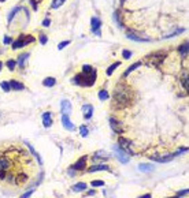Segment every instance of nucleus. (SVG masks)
Masks as SVG:
<instances>
[{"instance_id":"f257e3e1","label":"nucleus","mask_w":189,"mask_h":198,"mask_svg":"<svg viewBox=\"0 0 189 198\" xmlns=\"http://www.w3.org/2000/svg\"><path fill=\"white\" fill-rule=\"evenodd\" d=\"M32 165L30 157L23 149L8 145L0 148V171L7 173L6 179L11 183L22 172H29L27 168Z\"/></svg>"},{"instance_id":"f03ea898","label":"nucleus","mask_w":189,"mask_h":198,"mask_svg":"<svg viewBox=\"0 0 189 198\" xmlns=\"http://www.w3.org/2000/svg\"><path fill=\"white\" fill-rule=\"evenodd\" d=\"M115 100L118 103H129L130 101V90L125 86H121L115 89V94H114Z\"/></svg>"},{"instance_id":"7ed1b4c3","label":"nucleus","mask_w":189,"mask_h":198,"mask_svg":"<svg viewBox=\"0 0 189 198\" xmlns=\"http://www.w3.org/2000/svg\"><path fill=\"white\" fill-rule=\"evenodd\" d=\"M126 37L129 40H133V41H139V43H143V41H151V38L147 37V36H143L140 33H134V31H127Z\"/></svg>"},{"instance_id":"20e7f679","label":"nucleus","mask_w":189,"mask_h":198,"mask_svg":"<svg viewBox=\"0 0 189 198\" xmlns=\"http://www.w3.org/2000/svg\"><path fill=\"white\" fill-rule=\"evenodd\" d=\"M119 146L121 149L126 152V153H129V156L133 155V150H132V142L129 141V139H126V138H119Z\"/></svg>"},{"instance_id":"39448f33","label":"nucleus","mask_w":189,"mask_h":198,"mask_svg":"<svg viewBox=\"0 0 189 198\" xmlns=\"http://www.w3.org/2000/svg\"><path fill=\"white\" fill-rule=\"evenodd\" d=\"M100 25H101V22H100V19L99 18H92V31H93L96 36H100Z\"/></svg>"},{"instance_id":"423d86ee","label":"nucleus","mask_w":189,"mask_h":198,"mask_svg":"<svg viewBox=\"0 0 189 198\" xmlns=\"http://www.w3.org/2000/svg\"><path fill=\"white\" fill-rule=\"evenodd\" d=\"M62 124H63V127H64L66 130H69V131L74 130V124L70 122L69 115H62Z\"/></svg>"},{"instance_id":"0eeeda50","label":"nucleus","mask_w":189,"mask_h":198,"mask_svg":"<svg viewBox=\"0 0 189 198\" xmlns=\"http://www.w3.org/2000/svg\"><path fill=\"white\" fill-rule=\"evenodd\" d=\"M115 152H117V157H118V159H119L121 160V163H123V164H126V163H127V161H129V155H126V152H123V150H122V149H118L117 148V146H115Z\"/></svg>"},{"instance_id":"6e6552de","label":"nucleus","mask_w":189,"mask_h":198,"mask_svg":"<svg viewBox=\"0 0 189 198\" xmlns=\"http://www.w3.org/2000/svg\"><path fill=\"white\" fill-rule=\"evenodd\" d=\"M110 126H111V129L114 130V133H117V134H121L122 133V126L118 120H115V119H110Z\"/></svg>"},{"instance_id":"1a4fd4ad","label":"nucleus","mask_w":189,"mask_h":198,"mask_svg":"<svg viewBox=\"0 0 189 198\" xmlns=\"http://www.w3.org/2000/svg\"><path fill=\"white\" fill-rule=\"evenodd\" d=\"M60 107H62L63 115H69L70 112H71V104H70L69 100H63L62 103H60Z\"/></svg>"},{"instance_id":"9d476101","label":"nucleus","mask_w":189,"mask_h":198,"mask_svg":"<svg viewBox=\"0 0 189 198\" xmlns=\"http://www.w3.org/2000/svg\"><path fill=\"white\" fill-rule=\"evenodd\" d=\"M96 171H110V167L106 164H96L89 168V172H96Z\"/></svg>"},{"instance_id":"9b49d317","label":"nucleus","mask_w":189,"mask_h":198,"mask_svg":"<svg viewBox=\"0 0 189 198\" xmlns=\"http://www.w3.org/2000/svg\"><path fill=\"white\" fill-rule=\"evenodd\" d=\"M92 109H93V107L88 104V105H84L82 107V112H84V118L85 119H90L92 118Z\"/></svg>"},{"instance_id":"f8f14e48","label":"nucleus","mask_w":189,"mask_h":198,"mask_svg":"<svg viewBox=\"0 0 189 198\" xmlns=\"http://www.w3.org/2000/svg\"><path fill=\"white\" fill-rule=\"evenodd\" d=\"M94 160H108L110 159V155H108L107 152H104V150H99V152H96L94 153Z\"/></svg>"},{"instance_id":"ddd939ff","label":"nucleus","mask_w":189,"mask_h":198,"mask_svg":"<svg viewBox=\"0 0 189 198\" xmlns=\"http://www.w3.org/2000/svg\"><path fill=\"white\" fill-rule=\"evenodd\" d=\"M86 159H88L86 156L81 157V159L73 165V168H74V169H84V168H85V164H86Z\"/></svg>"},{"instance_id":"4468645a","label":"nucleus","mask_w":189,"mask_h":198,"mask_svg":"<svg viewBox=\"0 0 189 198\" xmlns=\"http://www.w3.org/2000/svg\"><path fill=\"white\" fill-rule=\"evenodd\" d=\"M10 83V87L13 89V90H22L23 89V83H21V82H18V81H11V82H8Z\"/></svg>"},{"instance_id":"2eb2a0df","label":"nucleus","mask_w":189,"mask_h":198,"mask_svg":"<svg viewBox=\"0 0 189 198\" xmlns=\"http://www.w3.org/2000/svg\"><path fill=\"white\" fill-rule=\"evenodd\" d=\"M43 124H44L45 127H50L51 124H52V119H51V113L50 112H45L44 115H43Z\"/></svg>"},{"instance_id":"dca6fc26","label":"nucleus","mask_w":189,"mask_h":198,"mask_svg":"<svg viewBox=\"0 0 189 198\" xmlns=\"http://www.w3.org/2000/svg\"><path fill=\"white\" fill-rule=\"evenodd\" d=\"M88 186H86V183H84V182H80V183H76V185L73 186V191H84L85 189H86Z\"/></svg>"},{"instance_id":"f3484780","label":"nucleus","mask_w":189,"mask_h":198,"mask_svg":"<svg viewBox=\"0 0 189 198\" xmlns=\"http://www.w3.org/2000/svg\"><path fill=\"white\" fill-rule=\"evenodd\" d=\"M56 83V79L54 78V77H48V78H45L44 81H43V85L47 87H51V86H54Z\"/></svg>"},{"instance_id":"a211bd4d","label":"nucleus","mask_w":189,"mask_h":198,"mask_svg":"<svg viewBox=\"0 0 189 198\" xmlns=\"http://www.w3.org/2000/svg\"><path fill=\"white\" fill-rule=\"evenodd\" d=\"M23 38H25V37H23V34H22V36H19V38L15 41V43H14L13 49H18V48H22V47H23Z\"/></svg>"},{"instance_id":"6ab92c4d","label":"nucleus","mask_w":189,"mask_h":198,"mask_svg":"<svg viewBox=\"0 0 189 198\" xmlns=\"http://www.w3.org/2000/svg\"><path fill=\"white\" fill-rule=\"evenodd\" d=\"M139 169L141 172H149V171L153 169V165H149V164H140Z\"/></svg>"},{"instance_id":"aec40b11","label":"nucleus","mask_w":189,"mask_h":198,"mask_svg":"<svg viewBox=\"0 0 189 198\" xmlns=\"http://www.w3.org/2000/svg\"><path fill=\"white\" fill-rule=\"evenodd\" d=\"M180 53H181V56L182 57H185V56H188V43H185L181 45V48H180Z\"/></svg>"},{"instance_id":"412c9836","label":"nucleus","mask_w":189,"mask_h":198,"mask_svg":"<svg viewBox=\"0 0 189 198\" xmlns=\"http://www.w3.org/2000/svg\"><path fill=\"white\" fill-rule=\"evenodd\" d=\"M108 97H110V94L107 93V90H104V89H103V90H100V92H99V99H100L101 101L108 100Z\"/></svg>"},{"instance_id":"4be33fe9","label":"nucleus","mask_w":189,"mask_h":198,"mask_svg":"<svg viewBox=\"0 0 189 198\" xmlns=\"http://www.w3.org/2000/svg\"><path fill=\"white\" fill-rule=\"evenodd\" d=\"M29 57V53H23V55H21L18 57V63H19V66L22 67L23 64H25V62H26V59Z\"/></svg>"},{"instance_id":"5701e85b","label":"nucleus","mask_w":189,"mask_h":198,"mask_svg":"<svg viewBox=\"0 0 189 198\" xmlns=\"http://www.w3.org/2000/svg\"><path fill=\"white\" fill-rule=\"evenodd\" d=\"M140 66H141V63H140V62L134 63L133 66H130V67L127 68V71H126V73H125V77H126V75H129V74H130V73H132V71H134V70H136V68H137V67H140Z\"/></svg>"},{"instance_id":"b1692460","label":"nucleus","mask_w":189,"mask_h":198,"mask_svg":"<svg viewBox=\"0 0 189 198\" xmlns=\"http://www.w3.org/2000/svg\"><path fill=\"white\" fill-rule=\"evenodd\" d=\"M119 64H121L119 62H115L114 64H111V66H110V67L107 68V75H111V74H113V73H114V70H115V68L118 67Z\"/></svg>"},{"instance_id":"393cba45","label":"nucleus","mask_w":189,"mask_h":198,"mask_svg":"<svg viewBox=\"0 0 189 198\" xmlns=\"http://www.w3.org/2000/svg\"><path fill=\"white\" fill-rule=\"evenodd\" d=\"M30 43H34V37L33 36H27V37L23 38V47H26L27 44H30Z\"/></svg>"},{"instance_id":"a878e982","label":"nucleus","mask_w":189,"mask_h":198,"mask_svg":"<svg viewBox=\"0 0 189 198\" xmlns=\"http://www.w3.org/2000/svg\"><path fill=\"white\" fill-rule=\"evenodd\" d=\"M182 86L185 87V89H188V87H189V83H188V73H186V74L182 77Z\"/></svg>"},{"instance_id":"bb28decb","label":"nucleus","mask_w":189,"mask_h":198,"mask_svg":"<svg viewBox=\"0 0 189 198\" xmlns=\"http://www.w3.org/2000/svg\"><path fill=\"white\" fill-rule=\"evenodd\" d=\"M0 86H1V89H3L4 92H8V90L11 89V87H10V83H8V82H1V83H0Z\"/></svg>"},{"instance_id":"cd10ccee","label":"nucleus","mask_w":189,"mask_h":198,"mask_svg":"<svg viewBox=\"0 0 189 198\" xmlns=\"http://www.w3.org/2000/svg\"><path fill=\"white\" fill-rule=\"evenodd\" d=\"M80 131H81V135L82 137H88V129H86V126H81L80 127Z\"/></svg>"},{"instance_id":"c85d7f7f","label":"nucleus","mask_w":189,"mask_h":198,"mask_svg":"<svg viewBox=\"0 0 189 198\" xmlns=\"http://www.w3.org/2000/svg\"><path fill=\"white\" fill-rule=\"evenodd\" d=\"M15 64H17V62H15V60H8V62H7V67L13 71L14 68H15Z\"/></svg>"},{"instance_id":"c756f323","label":"nucleus","mask_w":189,"mask_h":198,"mask_svg":"<svg viewBox=\"0 0 189 198\" xmlns=\"http://www.w3.org/2000/svg\"><path fill=\"white\" fill-rule=\"evenodd\" d=\"M82 70H84V73H92V71H93L89 64H84V66H82Z\"/></svg>"},{"instance_id":"7c9ffc66","label":"nucleus","mask_w":189,"mask_h":198,"mask_svg":"<svg viewBox=\"0 0 189 198\" xmlns=\"http://www.w3.org/2000/svg\"><path fill=\"white\" fill-rule=\"evenodd\" d=\"M62 4H63V0H56V1L52 3V8H58V7H60Z\"/></svg>"},{"instance_id":"2f4dec72","label":"nucleus","mask_w":189,"mask_h":198,"mask_svg":"<svg viewBox=\"0 0 189 198\" xmlns=\"http://www.w3.org/2000/svg\"><path fill=\"white\" fill-rule=\"evenodd\" d=\"M90 185L94 186V187H97V186H104V182H103V180H93Z\"/></svg>"},{"instance_id":"473e14b6","label":"nucleus","mask_w":189,"mask_h":198,"mask_svg":"<svg viewBox=\"0 0 189 198\" xmlns=\"http://www.w3.org/2000/svg\"><path fill=\"white\" fill-rule=\"evenodd\" d=\"M69 44H70V41H62V43L58 45V48H59V49H63V48H64V47H67Z\"/></svg>"},{"instance_id":"72a5a7b5","label":"nucleus","mask_w":189,"mask_h":198,"mask_svg":"<svg viewBox=\"0 0 189 198\" xmlns=\"http://www.w3.org/2000/svg\"><path fill=\"white\" fill-rule=\"evenodd\" d=\"M122 55H123V57H125V59H129V57L132 56V52H130V51H127V49H125L123 52H122Z\"/></svg>"},{"instance_id":"f704fd0d","label":"nucleus","mask_w":189,"mask_h":198,"mask_svg":"<svg viewBox=\"0 0 189 198\" xmlns=\"http://www.w3.org/2000/svg\"><path fill=\"white\" fill-rule=\"evenodd\" d=\"M47 41H48V38H47V36H44V34H41V36H40V43H41L43 45H44V44L47 43Z\"/></svg>"},{"instance_id":"c9c22d12","label":"nucleus","mask_w":189,"mask_h":198,"mask_svg":"<svg viewBox=\"0 0 189 198\" xmlns=\"http://www.w3.org/2000/svg\"><path fill=\"white\" fill-rule=\"evenodd\" d=\"M33 191H34V189H33V190H29L27 193H25V194H23V195H22L21 198H29V197L32 195V194H33Z\"/></svg>"},{"instance_id":"e433bc0d","label":"nucleus","mask_w":189,"mask_h":198,"mask_svg":"<svg viewBox=\"0 0 189 198\" xmlns=\"http://www.w3.org/2000/svg\"><path fill=\"white\" fill-rule=\"evenodd\" d=\"M43 26H50V19L47 18L45 21H43Z\"/></svg>"},{"instance_id":"4c0bfd02","label":"nucleus","mask_w":189,"mask_h":198,"mask_svg":"<svg viewBox=\"0 0 189 198\" xmlns=\"http://www.w3.org/2000/svg\"><path fill=\"white\" fill-rule=\"evenodd\" d=\"M10 43H11V38H10V37L4 38V44H10Z\"/></svg>"},{"instance_id":"58836bf2","label":"nucleus","mask_w":189,"mask_h":198,"mask_svg":"<svg viewBox=\"0 0 189 198\" xmlns=\"http://www.w3.org/2000/svg\"><path fill=\"white\" fill-rule=\"evenodd\" d=\"M139 198H151V194H144V195H140Z\"/></svg>"},{"instance_id":"ea45409f","label":"nucleus","mask_w":189,"mask_h":198,"mask_svg":"<svg viewBox=\"0 0 189 198\" xmlns=\"http://www.w3.org/2000/svg\"><path fill=\"white\" fill-rule=\"evenodd\" d=\"M178 194H180V195H184V194H188V189H186V190H182V191H180Z\"/></svg>"},{"instance_id":"a19ab883","label":"nucleus","mask_w":189,"mask_h":198,"mask_svg":"<svg viewBox=\"0 0 189 198\" xmlns=\"http://www.w3.org/2000/svg\"><path fill=\"white\" fill-rule=\"evenodd\" d=\"M1 67H3V63L0 62V70H1Z\"/></svg>"},{"instance_id":"79ce46f5","label":"nucleus","mask_w":189,"mask_h":198,"mask_svg":"<svg viewBox=\"0 0 189 198\" xmlns=\"http://www.w3.org/2000/svg\"><path fill=\"white\" fill-rule=\"evenodd\" d=\"M174 198H178V197H174Z\"/></svg>"}]
</instances>
